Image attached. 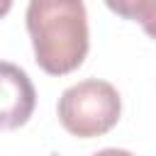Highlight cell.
<instances>
[{
  "label": "cell",
  "instance_id": "cell-1",
  "mask_svg": "<svg viewBox=\"0 0 156 156\" xmlns=\"http://www.w3.org/2000/svg\"><path fill=\"white\" fill-rule=\"evenodd\" d=\"M24 17L34 58L46 73L63 76L83 63L90 37L80 0H32Z\"/></svg>",
  "mask_w": 156,
  "mask_h": 156
},
{
  "label": "cell",
  "instance_id": "cell-2",
  "mask_svg": "<svg viewBox=\"0 0 156 156\" xmlns=\"http://www.w3.org/2000/svg\"><path fill=\"white\" fill-rule=\"evenodd\" d=\"M122 115V98L117 88L100 78H85L68 85L58 98L61 124L80 136H100L110 132Z\"/></svg>",
  "mask_w": 156,
  "mask_h": 156
},
{
  "label": "cell",
  "instance_id": "cell-3",
  "mask_svg": "<svg viewBox=\"0 0 156 156\" xmlns=\"http://www.w3.org/2000/svg\"><path fill=\"white\" fill-rule=\"evenodd\" d=\"M37 105V90L24 68L0 61V132L22 127Z\"/></svg>",
  "mask_w": 156,
  "mask_h": 156
},
{
  "label": "cell",
  "instance_id": "cell-4",
  "mask_svg": "<svg viewBox=\"0 0 156 156\" xmlns=\"http://www.w3.org/2000/svg\"><path fill=\"white\" fill-rule=\"evenodd\" d=\"M107 7L117 15L136 20L144 27V32L156 39V0H117V2L110 0Z\"/></svg>",
  "mask_w": 156,
  "mask_h": 156
},
{
  "label": "cell",
  "instance_id": "cell-5",
  "mask_svg": "<svg viewBox=\"0 0 156 156\" xmlns=\"http://www.w3.org/2000/svg\"><path fill=\"white\" fill-rule=\"evenodd\" d=\"M93 156H134V154L127 151V149H100V151H95Z\"/></svg>",
  "mask_w": 156,
  "mask_h": 156
},
{
  "label": "cell",
  "instance_id": "cell-6",
  "mask_svg": "<svg viewBox=\"0 0 156 156\" xmlns=\"http://www.w3.org/2000/svg\"><path fill=\"white\" fill-rule=\"evenodd\" d=\"M10 7H12V2H10V0H0V15H5Z\"/></svg>",
  "mask_w": 156,
  "mask_h": 156
}]
</instances>
